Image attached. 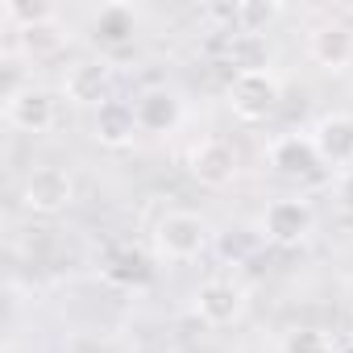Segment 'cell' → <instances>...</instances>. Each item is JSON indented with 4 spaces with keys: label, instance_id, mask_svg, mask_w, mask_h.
I'll list each match as a JSON object with an SVG mask.
<instances>
[{
    "label": "cell",
    "instance_id": "6da1fadb",
    "mask_svg": "<svg viewBox=\"0 0 353 353\" xmlns=\"http://www.w3.org/2000/svg\"><path fill=\"white\" fill-rule=\"evenodd\" d=\"M208 237H212V229L196 212H166L154 229L158 258H166V262H196L208 250Z\"/></svg>",
    "mask_w": 353,
    "mask_h": 353
},
{
    "label": "cell",
    "instance_id": "7a4b0ae2",
    "mask_svg": "<svg viewBox=\"0 0 353 353\" xmlns=\"http://www.w3.org/2000/svg\"><path fill=\"white\" fill-rule=\"evenodd\" d=\"M312 229H316V212H312V204L299 200V196L270 200L266 212H262V233H266V241H274V245H287V250H291V245L307 241Z\"/></svg>",
    "mask_w": 353,
    "mask_h": 353
},
{
    "label": "cell",
    "instance_id": "3957f363",
    "mask_svg": "<svg viewBox=\"0 0 353 353\" xmlns=\"http://www.w3.org/2000/svg\"><path fill=\"white\" fill-rule=\"evenodd\" d=\"M71 200H75V179L63 166H34L21 188V204L38 216H54V212L71 208Z\"/></svg>",
    "mask_w": 353,
    "mask_h": 353
},
{
    "label": "cell",
    "instance_id": "277c9868",
    "mask_svg": "<svg viewBox=\"0 0 353 353\" xmlns=\"http://www.w3.org/2000/svg\"><path fill=\"white\" fill-rule=\"evenodd\" d=\"M229 108L241 121H266L279 108V79L270 71H241V75H233Z\"/></svg>",
    "mask_w": 353,
    "mask_h": 353
},
{
    "label": "cell",
    "instance_id": "5b68a950",
    "mask_svg": "<svg viewBox=\"0 0 353 353\" xmlns=\"http://www.w3.org/2000/svg\"><path fill=\"white\" fill-rule=\"evenodd\" d=\"M245 312V287L233 283V279H208L200 283L196 291V316L208 324V328H229L237 324Z\"/></svg>",
    "mask_w": 353,
    "mask_h": 353
},
{
    "label": "cell",
    "instance_id": "8992f818",
    "mask_svg": "<svg viewBox=\"0 0 353 353\" xmlns=\"http://www.w3.org/2000/svg\"><path fill=\"white\" fill-rule=\"evenodd\" d=\"M307 137H312V145H316L320 166H336V170H349V166H353V117H349V112H328V117H320Z\"/></svg>",
    "mask_w": 353,
    "mask_h": 353
},
{
    "label": "cell",
    "instance_id": "52a82bcc",
    "mask_svg": "<svg viewBox=\"0 0 353 353\" xmlns=\"http://www.w3.org/2000/svg\"><path fill=\"white\" fill-rule=\"evenodd\" d=\"M5 121L21 133H46L54 125V96L46 88H13L5 96Z\"/></svg>",
    "mask_w": 353,
    "mask_h": 353
},
{
    "label": "cell",
    "instance_id": "ba28073f",
    "mask_svg": "<svg viewBox=\"0 0 353 353\" xmlns=\"http://www.w3.org/2000/svg\"><path fill=\"white\" fill-rule=\"evenodd\" d=\"M133 117H137V129H141V133L166 137V133L179 129L183 104H179V96L166 92V88H145V92L133 100Z\"/></svg>",
    "mask_w": 353,
    "mask_h": 353
},
{
    "label": "cell",
    "instance_id": "9c48e42d",
    "mask_svg": "<svg viewBox=\"0 0 353 353\" xmlns=\"http://www.w3.org/2000/svg\"><path fill=\"white\" fill-rule=\"evenodd\" d=\"M192 174H196L204 188H225V183H233V174H237V150H233L225 137H204V141L192 150Z\"/></svg>",
    "mask_w": 353,
    "mask_h": 353
},
{
    "label": "cell",
    "instance_id": "30bf717a",
    "mask_svg": "<svg viewBox=\"0 0 353 353\" xmlns=\"http://www.w3.org/2000/svg\"><path fill=\"white\" fill-rule=\"evenodd\" d=\"M137 133H141V129H137L133 104H125V100H104V104L96 108L92 137H96L100 145H108V150H121V145H129Z\"/></svg>",
    "mask_w": 353,
    "mask_h": 353
},
{
    "label": "cell",
    "instance_id": "8fae6325",
    "mask_svg": "<svg viewBox=\"0 0 353 353\" xmlns=\"http://www.w3.org/2000/svg\"><path fill=\"white\" fill-rule=\"evenodd\" d=\"M108 79H112V67L104 59H83L67 71L63 79V92L71 104H104V92H108Z\"/></svg>",
    "mask_w": 353,
    "mask_h": 353
},
{
    "label": "cell",
    "instance_id": "7c38bea8",
    "mask_svg": "<svg viewBox=\"0 0 353 353\" xmlns=\"http://www.w3.org/2000/svg\"><path fill=\"white\" fill-rule=\"evenodd\" d=\"M307 54H312L324 71H345V67L353 63V30L341 26V21L320 26V30L307 38Z\"/></svg>",
    "mask_w": 353,
    "mask_h": 353
},
{
    "label": "cell",
    "instance_id": "4fadbf2b",
    "mask_svg": "<svg viewBox=\"0 0 353 353\" xmlns=\"http://www.w3.org/2000/svg\"><path fill=\"white\" fill-rule=\"evenodd\" d=\"M266 158H270V166H274L279 174H307V170L320 166L312 137H299V133H283V137H274L270 150H266Z\"/></svg>",
    "mask_w": 353,
    "mask_h": 353
},
{
    "label": "cell",
    "instance_id": "5bb4252c",
    "mask_svg": "<svg viewBox=\"0 0 353 353\" xmlns=\"http://www.w3.org/2000/svg\"><path fill=\"white\" fill-rule=\"evenodd\" d=\"M92 30H96V42H104V46H125V42L137 34V13H133L129 5H104V9L96 13Z\"/></svg>",
    "mask_w": 353,
    "mask_h": 353
},
{
    "label": "cell",
    "instance_id": "9a60e30c",
    "mask_svg": "<svg viewBox=\"0 0 353 353\" xmlns=\"http://www.w3.org/2000/svg\"><path fill=\"white\" fill-rule=\"evenodd\" d=\"M104 279L117 283V287H145L150 283V262L141 250L125 245V250H112L108 262H104Z\"/></svg>",
    "mask_w": 353,
    "mask_h": 353
},
{
    "label": "cell",
    "instance_id": "2e32d148",
    "mask_svg": "<svg viewBox=\"0 0 353 353\" xmlns=\"http://www.w3.org/2000/svg\"><path fill=\"white\" fill-rule=\"evenodd\" d=\"M229 63L237 67V75H241V71H270V67H266V63H270L266 38H262V34H233V42H229Z\"/></svg>",
    "mask_w": 353,
    "mask_h": 353
},
{
    "label": "cell",
    "instance_id": "e0dca14e",
    "mask_svg": "<svg viewBox=\"0 0 353 353\" xmlns=\"http://www.w3.org/2000/svg\"><path fill=\"white\" fill-rule=\"evenodd\" d=\"M279 13H283V9L274 5V0H245V5L233 9V21H237L241 34H262V38H266V26H270Z\"/></svg>",
    "mask_w": 353,
    "mask_h": 353
},
{
    "label": "cell",
    "instance_id": "ac0fdd59",
    "mask_svg": "<svg viewBox=\"0 0 353 353\" xmlns=\"http://www.w3.org/2000/svg\"><path fill=\"white\" fill-rule=\"evenodd\" d=\"M328 349H332L328 336L316 332V328H295V332L287 336V353H328Z\"/></svg>",
    "mask_w": 353,
    "mask_h": 353
},
{
    "label": "cell",
    "instance_id": "d6986e66",
    "mask_svg": "<svg viewBox=\"0 0 353 353\" xmlns=\"http://www.w3.org/2000/svg\"><path fill=\"white\" fill-rule=\"evenodd\" d=\"M336 196H341V204H345V208H353V166H349V170H341V179H336Z\"/></svg>",
    "mask_w": 353,
    "mask_h": 353
}]
</instances>
